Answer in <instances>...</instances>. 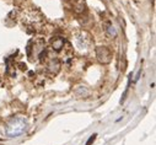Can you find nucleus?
<instances>
[{
  "mask_svg": "<svg viewBox=\"0 0 156 145\" xmlns=\"http://www.w3.org/2000/svg\"><path fill=\"white\" fill-rule=\"evenodd\" d=\"M95 139H96V134H94L92 136H90V139L87 140L86 145H91V143H94V141H95Z\"/></svg>",
  "mask_w": 156,
  "mask_h": 145,
  "instance_id": "8",
  "label": "nucleus"
},
{
  "mask_svg": "<svg viewBox=\"0 0 156 145\" xmlns=\"http://www.w3.org/2000/svg\"><path fill=\"white\" fill-rule=\"evenodd\" d=\"M51 46L55 52H59V51H62V48L64 46V40L62 37H54L51 41Z\"/></svg>",
  "mask_w": 156,
  "mask_h": 145,
  "instance_id": "6",
  "label": "nucleus"
},
{
  "mask_svg": "<svg viewBox=\"0 0 156 145\" xmlns=\"http://www.w3.org/2000/svg\"><path fill=\"white\" fill-rule=\"evenodd\" d=\"M27 129V121L22 117H17L14 118L6 128V134L9 136H19L22 133H25V130Z\"/></svg>",
  "mask_w": 156,
  "mask_h": 145,
  "instance_id": "1",
  "label": "nucleus"
},
{
  "mask_svg": "<svg viewBox=\"0 0 156 145\" xmlns=\"http://www.w3.org/2000/svg\"><path fill=\"white\" fill-rule=\"evenodd\" d=\"M106 33H107L108 37H111V38H114L115 36H117V31H115V28H114L112 25H107V27H106Z\"/></svg>",
  "mask_w": 156,
  "mask_h": 145,
  "instance_id": "7",
  "label": "nucleus"
},
{
  "mask_svg": "<svg viewBox=\"0 0 156 145\" xmlns=\"http://www.w3.org/2000/svg\"><path fill=\"white\" fill-rule=\"evenodd\" d=\"M96 58L101 64H109L112 60V52L106 46L96 47Z\"/></svg>",
  "mask_w": 156,
  "mask_h": 145,
  "instance_id": "3",
  "label": "nucleus"
},
{
  "mask_svg": "<svg viewBox=\"0 0 156 145\" xmlns=\"http://www.w3.org/2000/svg\"><path fill=\"white\" fill-rule=\"evenodd\" d=\"M90 44H91V38H90V34L87 32H80L79 34H76L75 46L77 49L85 52L90 48Z\"/></svg>",
  "mask_w": 156,
  "mask_h": 145,
  "instance_id": "2",
  "label": "nucleus"
},
{
  "mask_svg": "<svg viewBox=\"0 0 156 145\" xmlns=\"http://www.w3.org/2000/svg\"><path fill=\"white\" fill-rule=\"evenodd\" d=\"M23 20H25V22H27L31 26H33V25L41 23L42 21H44V17L41 15V12L38 10H30V11H27L25 14Z\"/></svg>",
  "mask_w": 156,
  "mask_h": 145,
  "instance_id": "4",
  "label": "nucleus"
},
{
  "mask_svg": "<svg viewBox=\"0 0 156 145\" xmlns=\"http://www.w3.org/2000/svg\"><path fill=\"white\" fill-rule=\"evenodd\" d=\"M47 70H48L49 74H52V75L58 74V71L60 70V63H59V60H58V59L51 60V62L47 64Z\"/></svg>",
  "mask_w": 156,
  "mask_h": 145,
  "instance_id": "5",
  "label": "nucleus"
}]
</instances>
